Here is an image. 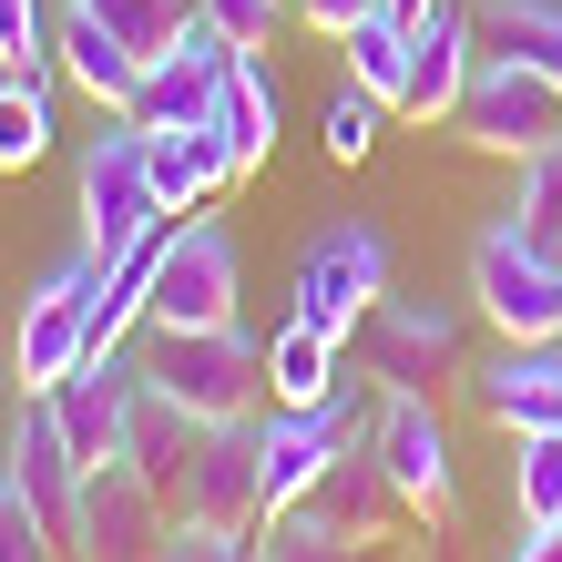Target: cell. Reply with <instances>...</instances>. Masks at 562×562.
<instances>
[{"label": "cell", "mask_w": 562, "mask_h": 562, "mask_svg": "<svg viewBox=\"0 0 562 562\" xmlns=\"http://www.w3.org/2000/svg\"><path fill=\"white\" fill-rule=\"evenodd\" d=\"M72 215H82V246L103 256V267H113V256H134L154 225H175V215H164V194H154L144 123H134V113H113L103 134L72 154Z\"/></svg>", "instance_id": "6da1fadb"}, {"label": "cell", "mask_w": 562, "mask_h": 562, "mask_svg": "<svg viewBox=\"0 0 562 562\" xmlns=\"http://www.w3.org/2000/svg\"><path fill=\"white\" fill-rule=\"evenodd\" d=\"M144 369L175 389L194 419H256L267 409V338H246V317L236 327H154Z\"/></svg>", "instance_id": "7a4b0ae2"}, {"label": "cell", "mask_w": 562, "mask_h": 562, "mask_svg": "<svg viewBox=\"0 0 562 562\" xmlns=\"http://www.w3.org/2000/svg\"><path fill=\"white\" fill-rule=\"evenodd\" d=\"M92 307H103V256L72 236L42 277H31V296H21L11 379H21V389H52L61 369H72V358H92Z\"/></svg>", "instance_id": "3957f363"}, {"label": "cell", "mask_w": 562, "mask_h": 562, "mask_svg": "<svg viewBox=\"0 0 562 562\" xmlns=\"http://www.w3.org/2000/svg\"><path fill=\"white\" fill-rule=\"evenodd\" d=\"M471 296L502 338H562V256L521 236L512 215H491L471 236Z\"/></svg>", "instance_id": "277c9868"}, {"label": "cell", "mask_w": 562, "mask_h": 562, "mask_svg": "<svg viewBox=\"0 0 562 562\" xmlns=\"http://www.w3.org/2000/svg\"><path fill=\"white\" fill-rule=\"evenodd\" d=\"M369 450H379V471L400 481L409 521H429V532L460 521V471H450V429H440V409H429V389H379Z\"/></svg>", "instance_id": "5b68a950"}, {"label": "cell", "mask_w": 562, "mask_h": 562, "mask_svg": "<svg viewBox=\"0 0 562 562\" xmlns=\"http://www.w3.org/2000/svg\"><path fill=\"white\" fill-rule=\"evenodd\" d=\"M175 502L154 491V471L134 450L92 460L82 471V521H72V562H154L164 542H175Z\"/></svg>", "instance_id": "8992f818"}, {"label": "cell", "mask_w": 562, "mask_h": 562, "mask_svg": "<svg viewBox=\"0 0 562 562\" xmlns=\"http://www.w3.org/2000/svg\"><path fill=\"white\" fill-rule=\"evenodd\" d=\"M358 369H369V389H440V379H471V369H460V307L389 286L379 307L358 317Z\"/></svg>", "instance_id": "52a82bcc"}, {"label": "cell", "mask_w": 562, "mask_h": 562, "mask_svg": "<svg viewBox=\"0 0 562 562\" xmlns=\"http://www.w3.org/2000/svg\"><path fill=\"white\" fill-rule=\"evenodd\" d=\"M144 327H236V236L215 215L164 225V267H154Z\"/></svg>", "instance_id": "ba28073f"}, {"label": "cell", "mask_w": 562, "mask_h": 562, "mask_svg": "<svg viewBox=\"0 0 562 562\" xmlns=\"http://www.w3.org/2000/svg\"><path fill=\"white\" fill-rule=\"evenodd\" d=\"M379 296H389V236L379 225H317V236L296 246V317L358 338V317H369Z\"/></svg>", "instance_id": "9c48e42d"}, {"label": "cell", "mask_w": 562, "mask_h": 562, "mask_svg": "<svg viewBox=\"0 0 562 562\" xmlns=\"http://www.w3.org/2000/svg\"><path fill=\"white\" fill-rule=\"evenodd\" d=\"M450 123H460V144H481V154H512V164H521V154L562 144V82L532 72V61H481Z\"/></svg>", "instance_id": "30bf717a"}, {"label": "cell", "mask_w": 562, "mask_h": 562, "mask_svg": "<svg viewBox=\"0 0 562 562\" xmlns=\"http://www.w3.org/2000/svg\"><path fill=\"white\" fill-rule=\"evenodd\" d=\"M256 429H267V512H286V502H307V491H317V471L348 440H369V409H358L348 389H338V400H307V409H277L267 400Z\"/></svg>", "instance_id": "8fae6325"}, {"label": "cell", "mask_w": 562, "mask_h": 562, "mask_svg": "<svg viewBox=\"0 0 562 562\" xmlns=\"http://www.w3.org/2000/svg\"><path fill=\"white\" fill-rule=\"evenodd\" d=\"M225 72H236V42H225L205 11H194V31H184V42L144 61V82H134V103H123V113H134L144 134H164V123H215Z\"/></svg>", "instance_id": "7c38bea8"}, {"label": "cell", "mask_w": 562, "mask_h": 562, "mask_svg": "<svg viewBox=\"0 0 562 562\" xmlns=\"http://www.w3.org/2000/svg\"><path fill=\"white\" fill-rule=\"evenodd\" d=\"M184 521H225V532H256L267 521V429L256 419L205 429V450L184 471Z\"/></svg>", "instance_id": "4fadbf2b"}, {"label": "cell", "mask_w": 562, "mask_h": 562, "mask_svg": "<svg viewBox=\"0 0 562 562\" xmlns=\"http://www.w3.org/2000/svg\"><path fill=\"white\" fill-rule=\"evenodd\" d=\"M52 419H61V440H72V460L92 471V460H113L123 450V419H134V358L123 348H92V358H72L52 389Z\"/></svg>", "instance_id": "5bb4252c"}, {"label": "cell", "mask_w": 562, "mask_h": 562, "mask_svg": "<svg viewBox=\"0 0 562 562\" xmlns=\"http://www.w3.org/2000/svg\"><path fill=\"white\" fill-rule=\"evenodd\" d=\"M471 409L491 429H562V338H502V358L471 369Z\"/></svg>", "instance_id": "9a60e30c"}, {"label": "cell", "mask_w": 562, "mask_h": 562, "mask_svg": "<svg viewBox=\"0 0 562 562\" xmlns=\"http://www.w3.org/2000/svg\"><path fill=\"white\" fill-rule=\"evenodd\" d=\"M471 72H481L471 11H460V0L419 11V21H409V92H400V113H409V123H450L460 92H471Z\"/></svg>", "instance_id": "2e32d148"}, {"label": "cell", "mask_w": 562, "mask_h": 562, "mask_svg": "<svg viewBox=\"0 0 562 562\" xmlns=\"http://www.w3.org/2000/svg\"><path fill=\"white\" fill-rule=\"evenodd\" d=\"M205 429H215V419H194L175 389H164L144 358H134V419H123V450L154 471V491H164L175 512H184V471H194V450H205Z\"/></svg>", "instance_id": "e0dca14e"}, {"label": "cell", "mask_w": 562, "mask_h": 562, "mask_svg": "<svg viewBox=\"0 0 562 562\" xmlns=\"http://www.w3.org/2000/svg\"><path fill=\"white\" fill-rule=\"evenodd\" d=\"M307 502H317L327 521H338V532H348L358 552H379V542H389V532H400V521H409V502H400V481L379 471V450H369V440H348L338 460H327Z\"/></svg>", "instance_id": "ac0fdd59"}, {"label": "cell", "mask_w": 562, "mask_h": 562, "mask_svg": "<svg viewBox=\"0 0 562 562\" xmlns=\"http://www.w3.org/2000/svg\"><path fill=\"white\" fill-rule=\"evenodd\" d=\"M52 52H61V72H72L103 113H123V103H134V82H144V52L123 42L92 0H61V11H52Z\"/></svg>", "instance_id": "d6986e66"}, {"label": "cell", "mask_w": 562, "mask_h": 562, "mask_svg": "<svg viewBox=\"0 0 562 562\" xmlns=\"http://www.w3.org/2000/svg\"><path fill=\"white\" fill-rule=\"evenodd\" d=\"M144 164H154L164 215H205V194L236 184V154H225L215 123H164V134H144Z\"/></svg>", "instance_id": "ffe728a7"}, {"label": "cell", "mask_w": 562, "mask_h": 562, "mask_svg": "<svg viewBox=\"0 0 562 562\" xmlns=\"http://www.w3.org/2000/svg\"><path fill=\"white\" fill-rule=\"evenodd\" d=\"M338 389H348V338L317 327V317H286L277 338H267V400L277 409H307V400H338Z\"/></svg>", "instance_id": "44dd1931"}, {"label": "cell", "mask_w": 562, "mask_h": 562, "mask_svg": "<svg viewBox=\"0 0 562 562\" xmlns=\"http://www.w3.org/2000/svg\"><path fill=\"white\" fill-rule=\"evenodd\" d=\"M471 42L481 61H532L562 82V0H471Z\"/></svg>", "instance_id": "7402d4cb"}, {"label": "cell", "mask_w": 562, "mask_h": 562, "mask_svg": "<svg viewBox=\"0 0 562 562\" xmlns=\"http://www.w3.org/2000/svg\"><path fill=\"white\" fill-rule=\"evenodd\" d=\"M215 134H225V154H236V175H256V164L277 154V72L256 52H236V72H225V92H215Z\"/></svg>", "instance_id": "603a6c76"}, {"label": "cell", "mask_w": 562, "mask_h": 562, "mask_svg": "<svg viewBox=\"0 0 562 562\" xmlns=\"http://www.w3.org/2000/svg\"><path fill=\"white\" fill-rule=\"evenodd\" d=\"M42 154H52V61H31V72H0V175Z\"/></svg>", "instance_id": "cb8c5ba5"}, {"label": "cell", "mask_w": 562, "mask_h": 562, "mask_svg": "<svg viewBox=\"0 0 562 562\" xmlns=\"http://www.w3.org/2000/svg\"><path fill=\"white\" fill-rule=\"evenodd\" d=\"M348 82L379 92V103L400 113V92H409V21L400 11H369V21L348 31Z\"/></svg>", "instance_id": "d4e9b609"}, {"label": "cell", "mask_w": 562, "mask_h": 562, "mask_svg": "<svg viewBox=\"0 0 562 562\" xmlns=\"http://www.w3.org/2000/svg\"><path fill=\"white\" fill-rule=\"evenodd\" d=\"M512 512L562 521V429H521L512 440Z\"/></svg>", "instance_id": "484cf974"}, {"label": "cell", "mask_w": 562, "mask_h": 562, "mask_svg": "<svg viewBox=\"0 0 562 562\" xmlns=\"http://www.w3.org/2000/svg\"><path fill=\"white\" fill-rule=\"evenodd\" d=\"M256 532H267V562H358V542H348L317 502H286V512L256 521Z\"/></svg>", "instance_id": "4316f807"}, {"label": "cell", "mask_w": 562, "mask_h": 562, "mask_svg": "<svg viewBox=\"0 0 562 562\" xmlns=\"http://www.w3.org/2000/svg\"><path fill=\"white\" fill-rule=\"evenodd\" d=\"M521 236H542L552 256H562V144H542V154H521V184H512V205H502Z\"/></svg>", "instance_id": "83f0119b"}, {"label": "cell", "mask_w": 562, "mask_h": 562, "mask_svg": "<svg viewBox=\"0 0 562 562\" xmlns=\"http://www.w3.org/2000/svg\"><path fill=\"white\" fill-rule=\"evenodd\" d=\"M92 11H103L123 42L144 52V61H154V52H175L184 31H194V0H92Z\"/></svg>", "instance_id": "f1b7e54d"}, {"label": "cell", "mask_w": 562, "mask_h": 562, "mask_svg": "<svg viewBox=\"0 0 562 562\" xmlns=\"http://www.w3.org/2000/svg\"><path fill=\"white\" fill-rule=\"evenodd\" d=\"M0 562H72V552L52 542V521L31 512V491H21L11 460H0Z\"/></svg>", "instance_id": "f546056e"}, {"label": "cell", "mask_w": 562, "mask_h": 562, "mask_svg": "<svg viewBox=\"0 0 562 562\" xmlns=\"http://www.w3.org/2000/svg\"><path fill=\"white\" fill-rule=\"evenodd\" d=\"M379 92H358V82H338V92H327V123H317V134H327V154H338V164H358V154H369L379 144Z\"/></svg>", "instance_id": "4dcf8cb0"}, {"label": "cell", "mask_w": 562, "mask_h": 562, "mask_svg": "<svg viewBox=\"0 0 562 562\" xmlns=\"http://www.w3.org/2000/svg\"><path fill=\"white\" fill-rule=\"evenodd\" d=\"M31 61H61L52 52V11L42 0H0V72H31Z\"/></svg>", "instance_id": "1f68e13d"}, {"label": "cell", "mask_w": 562, "mask_h": 562, "mask_svg": "<svg viewBox=\"0 0 562 562\" xmlns=\"http://www.w3.org/2000/svg\"><path fill=\"white\" fill-rule=\"evenodd\" d=\"M175 562H267V532H225V521H175Z\"/></svg>", "instance_id": "d6a6232c"}, {"label": "cell", "mask_w": 562, "mask_h": 562, "mask_svg": "<svg viewBox=\"0 0 562 562\" xmlns=\"http://www.w3.org/2000/svg\"><path fill=\"white\" fill-rule=\"evenodd\" d=\"M194 11H205V21H215L236 52H267V42H277V11H286V0H194Z\"/></svg>", "instance_id": "836d02e7"}, {"label": "cell", "mask_w": 562, "mask_h": 562, "mask_svg": "<svg viewBox=\"0 0 562 562\" xmlns=\"http://www.w3.org/2000/svg\"><path fill=\"white\" fill-rule=\"evenodd\" d=\"M369 11H389V0H296V21H307V31H327V42H348V31L369 21Z\"/></svg>", "instance_id": "e575fe53"}, {"label": "cell", "mask_w": 562, "mask_h": 562, "mask_svg": "<svg viewBox=\"0 0 562 562\" xmlns=\"http://www.w3.org/2000/svg\"><path fill=\"white\" fill-rule=\"evenodd\" d=\"M512 562H562V521H521V542H512Z\"/></svg>", "instance_id": "d590c367"}, {"label": "cell", "mask_w": 562, "mask_h": 562, "mask_svg": "<svg viewBox=\"0 0 562 562\" xmlns=\"http://www.w3.org/2000/svg\"><path fill=\"white\" fill-rule=\"evenodd\" d=\"M389 11H400V21H419V11H440V0H389Z\"/></svg>", "instance_id": "8d00e7d4"}, {"label": "cell", "mask_w": 562, "mask_h": 562, "mask_svg": "<svg viewBox=\"0 0 562 562\" xmlns=\"http://www.w3.org/2000/svg\"><path fill=\"white\" fill-rule=\"evenodd\" d=\"M154 562H175V552H154Z\"/></svg>", "instance_id": "74e56055"}]
</instances>
